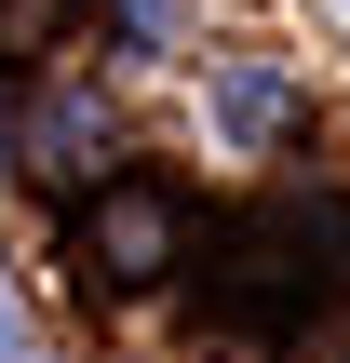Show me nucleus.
I'll return each mask as SVG.
<instances>
[{
	"label": "nucleus",
	"mask_w": 350,
	"mask_h": 363,
	"mask_svg": "<svg viewBox=\"0 0 350 363\" xmlns=\"http://www.w3.org/2000/svg\"><path fill=\"white\" fill-rule=\"evenodd\" d=\"M0 363H27V323H13V296H0Z\"/></svg>",
	"instance_id": "obj_4"
},
{
	"label": "nucleus",
	"mask_w": 350,
	"mask_h": 363,
	"mask_svg": "<svg viewBox=\"0 0 350 363\" xmlns=\"http://www.w3.org/2000/svg\"><path fill=\"white\" fill-rule=\"evenodd\" d=\"M0 162H13V108H0Z\"/></svg>",
	"instance_id": "obj_6"
},
{
	"label": "nucleus",
	"mask_w": 350,
	"mask_h": 363,
	"mask_svg": "<svg viewBox=\"0 0 350 363\" xmlns=\"http://www.w3.org/2000/svg\"><path fill=\"white\" fill-rule=\"evenodd\" d=\"M216 108H229V135H270V121H283V81H270V67H229Z\"/></svg>",
	"instance_id": "obj_2"
},
{
	"label": "nucleus",
	"mask_w": 350,
	"mask_h": 363,
	"mask_svg": "<svg viewBox=\"0 0 350 363\" xmlns=\"http://www.w3.org/2000/svg\"><path fill=\"white\" fill-rule=\"evenodd\" d=\"M121 27H135V40L162 54V40H175V0H121Z\"/></svg>",
	"instance_id": "obj_3"
},
{
	"label": "nucleus",
	"mask_w": 350,
	"mask_h": 363,
	"mask_svg": "<svg viewBox=\"0 0 350 363\" xmlns=\"http://www.w3.org/2000/svg\"><path fill=\"white\" fill-rule=\"evenodd\" d=\"M297 363H350V337H310V350H297Z\"/></svg>",
	"instance_id": "obj_5"
},
{
	"label": "nucleus",
	"mask_w": 350,
	"mask_h": 363,
	"mask_svg": "<svg viewBox=\"0 0 350 363\" xmlns=\"http://www.w3.org/2000/svg\"><path fill=\"white\" fill-rule=\"evenodd\" d=\"M81 242H94V269H108V283H162V269H175V242H189V216H175V189H162V175H108V189H94V216H81Z\"/></svg>",
	"instance_id": "obj_1"
}]
</instances>
